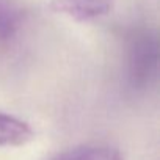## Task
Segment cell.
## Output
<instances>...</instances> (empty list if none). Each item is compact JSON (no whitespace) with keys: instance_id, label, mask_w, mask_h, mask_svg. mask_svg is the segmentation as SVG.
Wrapping results in <instances>:
<instances>
[{"instance_id":"obj_1","label":"cell","mask_w":160,"mask_h":160,"mask_svg":"<svg viewBox=\"0 0 160 160\" xmlns=\"http://www.w3.org/2000/svg\"><path fill=\"white\" fill-rule=\"evenodd\" d=\"M127 80L133 90L146 88L157 72L158 44L157 38L148 30H132L126 41Z\"/></svg>"},{"instance_id":"obj_2","label":"cell","mask_w":160,"mask_h":160,"mask_svg":"<svg viewBox=\"0 0 160 160\" xmlns=\"http://www.w3.org/2000/svg\"><path fill=\"white\" fill-rule=\"evenodd\" d=\"M116 0H50L49 8L77 22H91L112 13Z\"/></svg>"},{"instance_id":"obj_3","label":"cell","mask_w":160,"mask_h":160,"mask_svg":"<svg viewBox=\"0 0 160 160\" xmlns=\"http://www.w3.org/2000/svg\"><path fill=\"white\" fill-rule=\"evenodd\" d=\"M33 140L35 130L27 121L0 112V148H22Z\"/></svg>"},{"instance_id":"obj_4","label":"cell","mask_w":160,"mask_h":160,"mask_svg":"<svg viewBox=\"0 0 160 160\" xmlns=\"http://www.w3.org/2000/svg\"><path fill=\"white\" fill-rule=\"evenodd\" d=\"M50 160H124L121 152L108 144H78L55 154Z\"/></svg>"},{"instance_id":"obj_5","label":"cell","mask_w":160,"mask_h":160,"mask_svg":"<svg viewBox=\"0 0 160 160\" xmlns=\"http://www.w3.org/2000/svg\"><path fill=\"white\" fill-rule=\"evenodd\" d=\"M24 13L13 0H0V41H11L19 33Z\"/></svg>"}]
</instances>
